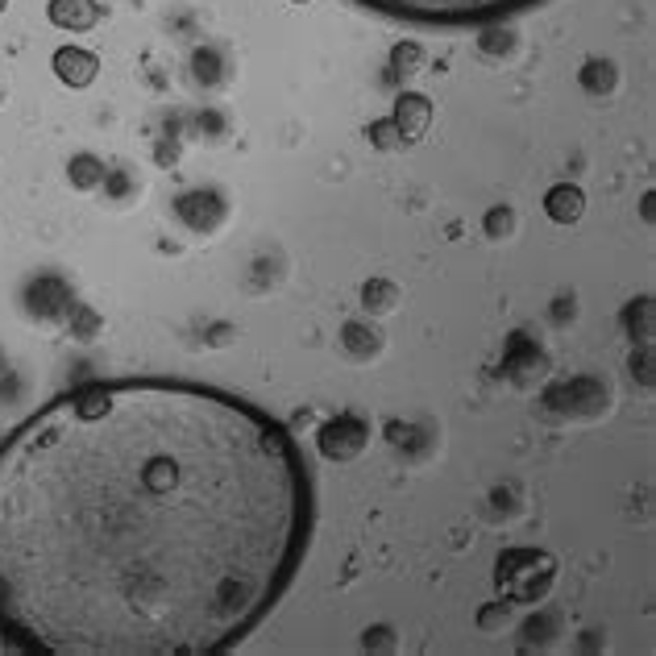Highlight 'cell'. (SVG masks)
<instances>
[{
	"label": "cell",
	"mask_w": 656,
	"mask_h": 656,
	"mask_svg": "<svg viewBox=\"0 0 656 656\" xmlns=\"http://www.w3.org/2000/svg\"><path fill=\"white\" fill-rule=\"evenodd\" d=\"M362 299H366V308H374V312H391L395 299H399V291H395L391 283H370V287L362 291Z\"/></svg>",
	"instance_id": "8"
},
{
	"label": "cell",
	"mask_w": 656,
	"mask_h": 656,
	"mask_svg": "<svg viewBox=\"0 0 656 656\" xmlns=\"http://www.w3.org/2000/svg\"><path fill=\"white\" fill-rule=\"evenodd\" d=\"M366 445V428L358 424V420H337V424H328L324 432H320V449H324V457H353Z\"/></svg>",
	"instance_id": "6"
},
{
	"label": "cell",
	"mask_w": 656,
	"mask_h": 656,
	"mask_svg": "<svg viewBox=\"0 0 656 656\" xmlns=\"http://www.w3.org/2000/svg\"><path fill=\"white\" fill-rule=\"evenodd\" d=\"M544 212H549V221L557 225H573L578 216L586 212V196H582V187L578 183H557L544 191Z\"/></svg>",
	"instance_id": "7"
},
{
	"label": "cell",
	"mask_w": 656,
	"mask_h": 656,
	"mask_svg": "<svg viewBox=\"0 0 656 656\" xmlns=\"http://www.w3.org/2000/svg\"><path fill=\"white\" fill-rule=\"evenodd\" d=\"M507 229H511V212H507V208H495V212L486 216V233H490V237H503Z\"/></svg>",
	"instance_id": "11"
},
{
	"label": "cell",
	"mask_w": 656,
	"mask_h": 656,
	"mask_svg": "<svg viewBox=\"0 0 656 656\" xmlns=\"http://www.w3.org/2000/svg\"><path fill=\"white\" fill-rule=\"evenodd\" d=\"M46 17H50V25H59V30L88 34V30H96V25H100L104 9L96 5V0H50Z\"/></svg>",
	"instance_id": "5"
},
{
	"label": "cell",
	"mask_w": 656,
	"mask_h": 656,
	"mask_svg": "<svg viewBox=\"0 0 656 656\" xmlns=\"http://www.w3.org/2000/svg\"><path fill=\"white\" fill-rule=\"evenodd\" d=\"M362 9H374L382 17L412 21V25H436V30H466V25H495L519 13H532L549 0H353Z\"/></svg>",
	"instance_id": "2"
},
{
	"label": "cell",
	"mask_w": 656,
	"mask_h": 656,
	"mask_svg": "<svg viewBox=\"0 0 656 656\" xmlns=\"http://www.w3.org/2000/svg\"><path fill=\"white\" fill-rule=\"evenodd\" d=\"M316 482L283 420L187 378L79 382L0 441V640L221 656L295 586Z\"/></svg>",
	"instance_id": "1"
},
{
	"label": "cell",
	"mask_w": 656,
	"mask_h": 656,
	"mask_svg": "<svg viewBox=\"0 0 656 656\" xmlns=\"http://www.w3.org/2000/svg\"><path fill=\"white\" fill-rule=\"evenodd\" d=\"M50 67H54V75H59L67 88H88V84H96V75H100V59L92 50H84V46H59V50H54V59H50Z\"/></svg>",
	"instance_id": "4"
},
{
	"label": "cell",
	"mask_w": 656,
	"mask_h": 656,
	"mask_svg": "<svg viewBox=\"0 0 656 656\" xmlns=\"http://www.w3.org/2000/svg\"><path fill=\"white\" fill-rule=\"evenodd\" d=\"M420 59H424V50H420L416 42H399V46L391 50V67H395V71H416Z\"/></svg>",
	"instance_id": "10"
},
{
	"label": "cell",
	"mask_w": 656,
	"mask_h": 656,
	"mask_svg": "<svg viewBox=\"0 0 656 656\" xmlns=\"http://www.w3.org/2000/svg\"><path fill=\"white\" fill-rule=\"evenodd\" d=\"M366 138H370L378 150H395V146H403V142H399V129H395V121H391V117L374 121V125L366 129Z\"/></svg>",
	"instance_id": "9"
},
{
	"label": "cell",
	"mask_w": 656,
	"mask_h": 656,
	"mask_svg": "<svg viewBox=\"0 0 656 656\" xmlns=\"http://www.w3.org/2000/svg\"><path fill=\"white\" fill-rule=\"evenodd\" d=\"M395 129H399V142L403 146H416L428 125H432V100L420 96V92H399L395 96V113H391Z\"/></svg>",
	"instance_id": "3"
},
{
	"label": "cell",
	"mask_w": 656,
	"mask_h": 656,
	"mask_svg": "<svg viewBox=\"0 0 656 656\" xmlns=\"http://www.w3.org/2000/svg\"><path fill=\"white\" fill-rule=\"evenodd\" d=\"M5 9H9V0H0V13H5Z\"/></svg>",
	"instance_id": "12"
},
{
	"label": "cell",
	"mask_w": 656,
	"mask_h": 656,
	"mask_svg": "<svg viewBox=\"0 0 656 656\" xmlns=\"http://www.w3.org/2000/svg\"><path fill=\"white\" fill-rule=\"evenodd\" d=\"M291 5H304V0H291Z\"/></svg>",
	"instance_id": "13"
}]
</instances>
